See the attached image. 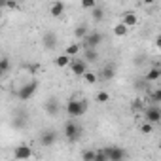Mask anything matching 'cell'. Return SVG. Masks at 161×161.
Listing matches in <instances>:
<instances>
[{
	"label": "cell",
	"instance_id": "obj_1",
	"mask_svg": "<svg viewBox=\"0 0 161 161\" xmlns=\"http://www.w3.org/2000/svg\"><path fill=\"white\" fill-rule=\"evenodd\" d=\"M86 110H87V101H80V99H70L68 103H66V114L70 116V118H80L82 114H86Z\"/></svg>",
	"mask_w": 161,
	"mask_h": 161
},
{
	"label": "cell",
	"instance_id": "obj_2",
	"mask_svg": "<svg viewBox=\"0 0 161 161\" xmlns=\"http://www.w3.org/2000/svg\"><path fill=\"white\" fill-rule=\"evenodd\" d=\"M80 135H82V127L78 125V121L70 119V121L64 123V136H66L68 142H76L80 138Z\"/></svg>",
	"mask_w": 161,
	"mask_h": 161
},
{
	"label": "cell",
	"instance_id": "obj_3",
	"mask_svg": "<svg viewBox=\"0 0 161 161\" xmlns=\"http://www.w3.org/2000/svg\"><path fill=\"white\" fill-rule=\"evenodd\" d=\"M36 89H38V82H36V80H32V82H27V84L17 91V97H19L21 101H29V99L36 93Z\"/></svg>",
	"mask_w": 161,
	"mask_h": 161
},
{
	"label": "cell",
	"instance_id": "obj_4",
	"mask_svg": "<svg viewBox=\"0 0 161 161\" xmlns=\"http://www.w3.org/2000/svg\"><path fill=\"white\" fill-rule=\"evenodd\" d=\"M103 150H104L108 161H123L125 159V150L119 148V146H106Z\"/></svg>",
	"mask_w": 161,
	"mask_h": 161
},
{
	"label": "cell",
	"instance_id": "obj_5",
	"mask_svg": "<svg viewBox=\"0 0 161 161\" xmlns=\"http://www.w3.org/2000/svg\"><path fill=\"white\" fill-rule=\"evenodd\" d=\"M103 38H104V36H103L101 32L91 31V32L86 36V40H84V42H86V49H97V47L103 44Z\"/></svg>",
	"mask_w": 161,
	"mask_h": 161
},
{
	"label": "cell",
	"instance_id": "obj_6",
	"mask_svg": "<svg viewBox=\"0 0 161 161\" xmlns=\"http://www.w3.org/2000/svg\"><path fill=\"white\" fill-rule=\"evenodd\" d=\"M144 121L155 125V123H161V110L157 106H148L144 110Z\"/></svg>",
	"mask_w": 161,
	"mask_h": 161
},
{
	"label": "cell",
	"instance_id": "obj_7",
	"mask_svg": "<svg viewBox=\"0 0 161 161\" xmlns=\"http://www.w3.org/2000/svg\"><path fill=\"white\" fill-rule=\"evenodd\" d=\"M70 70L74 76H86L87 74V66H86V61H80V59H72L70 63Z\"/></svg>",
	"mask_w": 161,
	"mask_h": 161
},
{
	"label": "cell",
	"instance_id": "obj_8",
	"mask_svg": "<svg viewBox=\"0 0 161 161\" xmlns=\"http://www.w3.org/2000/svg\"><path fill=\"white\" fill-rule=\"evenodd\" d=\"M14 155H15V159L25 161V159H31L32 157V150H31V146H17L14 150Z\"/></svg>",
	"mask_w": 161,
	"mask_h": 161
},
{
	"label": "cell",
	"instance_id": "obj_9",
	"mask_svg": "<svg viewBox=\"0 0 161 161\" xmlns=\"http://www.w3.org/2000/svg\"><path fill=\"white\" fill-rule=\"evenodd\" d=\"M55 140H57V133L51 131V129H47V131H44V133L40 135V144H42V146H51Z\"/></svg>",
	"mask_w": 161,
	"mask_h": 161
},
{
	"label": "cell",
	"instance_id": "obj_10",
	"mask_svg": "<svg viewBox=\"0 0 161 161\" xmlns=\"http://www.w3.org/2000/svg\"><path fill=\"white\" fill-rule=\"evenodd\" d=\"M121 23H123L127 29H129V27H136V23H138V15H136L135 12H127V14H123Z\"/></svg>",
	"mask_w": 161,
	"mask_h": 161
},
{
	"label": "cell",
	"instance_id": "obj_11",
	"mask_svg": "<svg viewBox=\"0 0 161 161\" xmlns=\"http://www.w3.org/2000/svg\"><path fill=\"white\" fill-rule=\"evenodd\" d=\"M57 46V36L51 32V31H47L46 34H44V47L46 49H53Z\"/></svg>",
	"mask_w": 161,
	"mask_h": 161
},
{
	"label": "cell",
	"instance_id": "obj_12",
	"mask_svg": "<svg viewBox=\"0 0 161 161\" xmlns=\"http://www.w3.org/2000/svg\"><path fill=\"white\" fill-rule=\"evenodd\" d=\"M49 14H51L53 17H61V15L64 14V4H63V2H53V4L49 6Z\"/></svg>",
	"mask_w": 161,
	"mask_h": 161
},
{
	"label": "cell",
	"instance_id": "obj_13",
	"mask_svg": "<svg viewBox=\"0 0 161 161\" xmlns=\"http://www.w3.org/2000/svg\"><path fill=\"white\" fill-rule=\"evenodd\" d=\"M46 112L47 114H51V116H55L57 112H59V103H57V99H49V101H46Z\"/></svg>",
	"mask_w": 161,
	"mask_h": 161
},
{
	"label": "cell",
	"instance_id": "obj_14",
	"mask_svg": "<svg viewBox=\"0 0 161 161\" xmlns=\"http://www.w3.org/2000/svg\"><path fill=\"white\" fill-rule=\"evenodd\" d=\"M159 78H161V72H159V68H150V70L146 72V76H144V80H146V82H157Z\"/></svg>",
	"mask_w": 161,
	"mask_h": 161
},
{
	"label": "cell",
	"instance_id": "obj_15",
	"mask_svg": "<svg viewBox=\"0 0 161 161\" xmlns=\"http://www.w3.org/2000/svg\"><path fill=\"white\" fill-rule=\"evenodd\" d=\"M70 63H72V57H68L66 53H63V55H59V57L55 59V64H57L59 68H64V66H70Z\"/></svg>",
	"mask_w": 161,
	"mask_h": 161
},
{
	"label": "cell",
	"instance_id": "obj_16",
	"mask_svg": "<svg viewBox=\"0 0 161 161\" xmlns=\"http://www.w3.org/2000/svg\"><path fill=\"white\" fill-rule=\"evenodd\" d=\"M80 49H82V46H80V44H68V46H66V49H64V53H66L68 57L76 59V55L80 53Z\"/></svg>",
	"mask_w": 161,
	"mask_h": 161
},
{
	"label": "cell",
	"instance_id": "obj_17",
	"mask_svg": "<svg viewBox=\"0 0 161 161\" xmlns=\"http://www.w3.org/2000/svg\"><path fill=\"white\" fill-rule=\"evenodd\" d=\"M114 76H116V70H114L112 64H106V66L101 70V78H103V80H112Z\"/></svg>",
	"mask_w": 161,
	"mask_h": 161
},
{
	"label": "cell",
	"instance_id": "obj_18",
	"mask_svg": "<svg viewBox=\"0 0 161 161\" xmlns=\"http://www.w3.org/2000/svg\"><path fill=\"white\" fill-rule=\"evenodd\" d=\"M89 34V29H87V25H78L76 29H74V36L76 38H84L86 40V36Z\"/></svg>",
	"mask_w": 161,
	"mask_h": 161
},
{
	"label": "cell",
	"instance_id": "obj_19",
	"mask_svg": "<svg viewBox=\"0 0 161 161\" xmlns=\"http://www.w3.org/2000/svg\"><path fill=\"white\" fill-rule=\"evenodd\" d=\"M97 150H84L82 152V161H95Z\"/></svg>",
	"mask_w": 161,
	"mask_h": 161
},
{
	"label": "cell",
	"instance_id": "obj_20",
	"mask_svg": "<svg viewBox=\"0 0 161 161\" xmlns=\"http://www.w3.org/2000/svg\"><path fill=\"white\" fill-rule=\"evenodd\" d=\"M114 34H116V36H125V34H127V27H125L123 23H118V25L114 27Z\"/></svg>",
	"mask_w": 161,
	"mask_h": 161
},
{
	"label": "cell",
	"instance_id": "obj_21",
	"mask_svg": "<svg viewBox=\"0 0 161 161\" xmlns=\"http://www.w3.org/2000/svg\"><path fill=\"white\" fill-rule=\"evenodd\" d=\"M99 59V53L95 51V49H86V61H91V63H95Z\"/></svg>",
	"mask_w": 161,
	"mask_h": 161
},
{
	"label": "cell",
	"instance_id": "obj_22",
	"mask_svg": "<svg viewBox=\"0 0 161 161\" xmlns=\"http://www.w3.org/2000/svg\"><path fill=\"white\" fill-rule=\"evenodd\" d=\"M91 15H93V19H95V21H101V19L104 17V10L97 6V8H95V10L91 12Z\"/></svg>",
	"mask_w": 161,
	"mask_h": 161
},
{
	"label": "cell",
	"instance_id": "obj_23",
	"mask_svg": "<svg viewBox=\"0 0 161 161\" xmlns=\"http://www.w3.org/2000/svg\"><path fill=\"white\" fill-rule=\"evenodd\" d=\"M152 131H153V125H152V123H148V121H144V123L140 125V133H142V135H150Z\"/></svg>",
	"mask_w": 161,
	"mask_h": 161
},
{
	"label": "cell",
	"instance_id": "obj_24",
	"mask_svg": "<svg viewBox=\"0 0 161 161\" xmlns=\"http://www.w3.org/2000/svg\"><path fill=\"white\" fill-rule=\"evenodd\" d=\"M150 97H152V101H153V103H161V87H157V89L150 91Z\"/></svg>",
	"mask_w": 161,
	"mask_h": 161
},
{
	"label": "cell",
	"instance_id": "obj_25",
	"mask_svg": "<svg viewBox=\"0 0 161 161\" xmlns=\"http://www.w3.org/2000/svg\"><path fill=\"white\" fill-rule=\"evenodd\" d=\"M82 8H86V10H95L97 8V2H95V0H84V2H82Z\"/></svg>",
	"mask_w": 161,
	"mask_h": 161
},
{
	"label": "cell",
	"instance_id": "obj_26",
	"mask_svg": "<svg viewBox=\"0 0 161 161\" xmlns=\"http://www.w3.org/2000/svg\"><path fill=\"white\" fill-rule=\"evenodd\" d=\"M110 101V95L106 91H99L97 93V103H108Z\"/></svg>",
	"mask_w": 161,
	"mask_h": 161
},
{
	"label": "cell",
	"instance_id": "obj_27",
	"mask_svg": "<svg viewBox=\"0 0 161 161\" xmlns=\"http://www.w3.org/2000/svg\"><path fill=\"white\" fill-rule=\"evenodd\" d=\"M8 68H10V61L4 57L2 61H0V72H2V74H6V72H8Z\"/></svg>",
	"mask_w": 161,
	"mask_h": 161
},
{
	"label": "cell",
	"instance_id": "obj_28",
	"mask_svg": "<svg viewBox=\"0 0 161 161\" xmlns=\"http://www.w3.org/2000/svg\"><path fill=\"white\" fill-rule=\"evenodd\" d=\"M84 80H86L87 84H95L97 80H99V78H97V74H93V72H87V74L84 76Z\"/></svg>",
	"mask_w": 161,
	"mask_h": 161
},
{
	"label": "cell",
	"instance_id": "obj_29",
	"mask_svg": "<svg viewBox=\"0 0 161 161\" xmlns=\"http://www.w3.org/2000/svg\"><path fill=\"white\" fill-rule=\"evenodd\" d=\"M95 161H108V157H106L104 150H97V157H95Z\"/></svg>",
	"mask_w": 161,
	"mask_h": 161
},
{
	"label": "cell",
	"instance_id": "obj_30",
	"mask_svg": "<svg viewBox=\"0 0 161 161\" xmlns=\"http://www.w3.org/2000/svg\"><path fill=\"white\" fill-rule=\"evenodd\" d=\"M133 108H142V101H140V99L133 101Z\"/></svg>",
	"mask_w": 161,
	"mask_h": 161
},
{
	"label": "cell",
	"instance_id": "obj_31",
	"mask_svg": "<svg viewBox=\"0 0 161 161\" xmlns=\"http://www.w3.org/2000/svg\"><path fill=\"white\" fill-rule=\"evenodd\" d=\"M155 47H157V49H161V34L155 38Z\"/></svg>",
	"mask_w": 161,
	"mask_h": 161
},
{
	"label": "cell",
	"instance_id": "obj_32",
	"mask_svg": "<svg viewBox=\"0 0 161 161\" xmlns=\"http://www.w3.org/2000/svg\"><path fill=\"white\" fill-rule=\"evenodd\" d=\"M159 72H161V66H159Z\"/></svg>",
	"mask_w": 161,
	"mask_h": 161
}]
</instances>
